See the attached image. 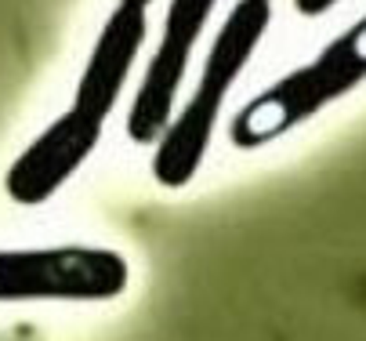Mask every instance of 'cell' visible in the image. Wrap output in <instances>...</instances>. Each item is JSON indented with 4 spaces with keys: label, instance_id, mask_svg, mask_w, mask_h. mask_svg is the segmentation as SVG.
<instances>
[{
    "label": "cell",
    "instance_id": "cell-1",
    "mask_svg": "<svg viewBox=\"0 0 366 341\" xmlns=\"http://www.w3.org/2000/svg\"><path fill=\"white\" fill-rule=\"evenodd\" d=\"M269 22H272V0H236V8L222 22L211 51L203 59L196 91L171 117L164 134L152 142L156 149H152L149 171L156 185L182 189L199 174L207 149L214 142L218 120H222V106L229 99V91L236 87V80L243 76V69L250 66Z\"/></svg>",
    "mask_w": 366,
    "mask_h": 341
},
{
    "label": "cell",
    "instance_id": "cell-2",
    "mask_svg": "<svg viewBox=\"0 0 366 341\" xmlns=\"http://www.w3.org/2000/svg\"><path fill=\"white\" fill-rule=\"evenodd\" d=\"M366 80V15L352 22L337 40H330L323 51L287 73L283 80L269 84L250 99L229 124V142L236 149H257L280 134L294 131L297 124L323 113L330 102L345 99Z\"/></svg>",
    "mask_w": 366,
    "mask_h": 341
},
{
    "label": "cell",
    "instance_id": "cell-3",
    "mask_svg": "<svg viewBox=\"0 0 366 341\" xmlns=\"http://www.w3.org/2000/svg\"><path fill=\"white\" fill-rule=\"evenodd\" d=\"M131 287V262L113 247L0 251V305L19 302H113Z\"/></svg>",
    "mask_w": 366,
    "mask_h": 341
},
{
    "label": "cell",
    "instance_id": "cell-4",
    "mask_svg": "<svg viewBox=\"0 0 366 341\" xmlns=\"http://www.w3.org/2000/svg\"><path fill=\"white\" fill-rule=\"evenodd\" d=\"M214 8L218 0H171L167 4L164 36L156 44V51L142 73V84L134 91V102L127 109V134L138 145H152L171 124L185 73H189V59Z\"/></svg>",
    "mask_w": 366,
    "mask_h": 341
},
{
    "label": "cell",
    "instance_id": "cell-5",
    "mask_svg": "<svg viewBox=\"0 0 366 341\" xmlns=\"http://www.w3.org/2000/svg\"><path fill=\"white\" fill-rule=\"evenodd\" d=\"M102 131H106L102 120H91L69 106L11 160L4 174V192L22 207L47 204L98 149Z\"/></svg>",
    "mask_w": 366,
    "mask_h": 341
},
{
    "label": "cell",
    "instance_id": "cell-6",
    "mask_svg": "<svg viewBox=\"0 0 366 341\" xmlns=\"http://www.w3.org/2000/svg\"><path fill=\"white\" fill-rule=\"evenodd\" d=\"M149 8H134V4H117L106 19V26L98 29V40L91 47V55L84 62V73L76 80V94H73V109H80L91 120L106 124L113 117V109L120 106L127 80L134 73L138 51L149 33Z\"/></svg>",
    "mask_w": 366,
    "mask_h": 341
},
{
    "label": "cell",
    "instance_id": "cell-7",
    "mask_svg": "<svg viewBox=\"0 0 366 341\" xmlns=\"http://www.w3.org/2000/svg\"><path fill=\"white\" fill-rule=\"evenodd\" d=\"M337 4V0H294V8L301 11V15H308V19H316V15H327L330 8Z\"/></svg>",
    "mask_w": 366,
    "mask_h": 341
},
{
    "label": "cell",
    "instance_id": "cell-8",
    "mask_svg": "<svg viewBox=\"0 0 366 341\" xmlns=\"http://www.w3.org/2000/svg\"><path fill=\"white\" fill-rule=\"evenodd\" d=\"M117 4H134V8H149L152 0H117Z\"/></svg>",
    "mask_w": 366,
    "mask_h": 341
}]
</instances>
